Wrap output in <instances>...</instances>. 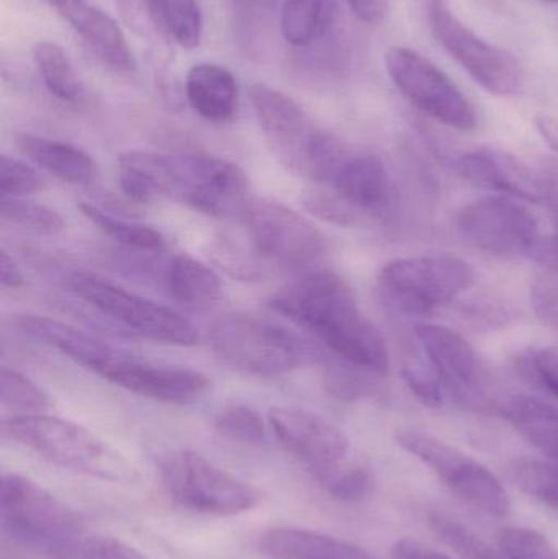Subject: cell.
I'll list each match as a JSON object with an SVG mask.
<instances>
[{"label":"cell","instance_id":"obj_1","mask_svg":"<svg viewBox=\"0 0 558 559\" xmlns=\"http://www.w3.org/2000/svg\"><path fill=\"white\" fill-rule=\"evenodd\" d=\"M271 305L346 364L373 377L389 373V348L382 334L360 311L349 283L334 272H307L292 280L272 296Z\"/></svg>","mask_w":558,"mask_h":559},{"label":"cell","instance_id":"obj_2","mask_svg":"<svg viewBox=\"0 0 558 559\" xmlns=\"http://www.w3.org/2000/svg\"><path fill=\"white\" fill-rule=\"evenodd\" d=\"M120 167L146 180L154 197H166L205 215L241 213L248 203V177L231 160L205 154L130 151L120 157Z\"/></svg>","mask_w":558,"mask_h":559},{"label":"cell","instance_id":"obj_3","mask_svg":"<svg viewBox=\"0 0 558 559\" xmlns=\"http://www.w3.org/2000/svg\"><path fill=\"white\" fill-rule=\"evenodd\" d=\"M209 341L229 367L256 377H281L323 358L310 338L251 314L223 316L210 328Z\"/></svg>","mask_w":558,"mask_h":559},{"label":"cell","instance_id":"obj_4","mask_svg":"<svg viewBox=\"0 0 558 559\" xmlns=\"http://www.w3.org/2000/svg\"><path fill=\"white\" fill-rule=\"evenodd\" d=\"M2 432L62 468L121 485L138 479L130 460L71 420L43 413L19 414L3 420Z\"/></svg>","mask_w":558,"mask_h":559},{"label":"cell","instance_id":"obj_5","mask_svg":"<svg viewBox=\"0 0 558 559\" xmlns=\"http://www.w3.org/2000/svg\"><path fill=\"white\" fill-rule=\"evenodd\" d=\"M249 100L278 160L298 176L320 182L333 159L337 138L314 127L304 108L277 88L251 85Z\"/></svg>","mask_w":558,"mask_h":559},{"label":"cell","instance_id":"obj_6","mask_svg":"<svg viewBox=\"0 0 558 559\" xmlns=\"http://www.w3.org/2000/svg\"><path fill=\"white\" fill-rule=\"evenodd\" d=\"M474 283L472 265L451 252L395 259L377 277L382 298L396 311L413 316L431 314L451 305Z\"/></svg>","mask_w":558,"mask_h":559},{"label":"cell","instance_id":"obj_7","mask_svg":"<svg viewBox=\"0 0 558 559\" xmlns=\"http://www.w3.org/2000/svg\"><path fill=\"white\" fill-rule=\"evenodd\" d=\"M3 531L20 544L59 559L81 540V518L55 495L25 476L3 475L0 486Z\"/></svg>","mask_w":558,"mask_h":559},{"label":"cell","instance_id":"obj_8","mask_svg":"<svg viewBox=\"0 0 558 559\" xmlns=\"http://www.w3.org/2000/svg\"><path fill=\"white\" fill-rule=\"evenodd\" d=\"M167 495L180 508L199 514L231 518L261 502V492L192 450L169 453L161 462Z\"/></svg>","mask_w":558,"mask_h":559},{"label":"cell","instance_id":"obj_9","mask_svg":"<svg viewBox=\"0 0 558 559\" xmlns=\"http://www.w3.org/2000/svg\"><path fill=\"white\" fill-rule=\"evenodd\" d=\"M428 20L439 45L485 92L500 98L523 92L526 78L520 59L468 28L444 0H429Z\"/></svg>","mask_w":558,"mask_h":559},{"label":"cell","instance_id":"obj_10","mask_svg":"<svg viewBox=\"0 0 558 559\" xmlns=\"http://www.w3.org/2000/svg\"><path fill=\"white\" fill-rule=\"evenodd\" d=\"M383 62L396 91L426 117L458 131L478 127L474 104L428 56L408 46H392Z\"/></svg>","mask_w":558,"mask_h":559},{"label":"cell","instance_id":"obj_11","mask_svg":"<svg viewBox=\"0 0 558 559\" xmlns=\"http://www.w3.org/2000/svg\"><path fill=\"white\" fill-rule=\"evenodd\" d=\"M396 442L431 468V472L462 501L494 518L503 519L510 514L511 501L507 489L500 479L477 460L422 430H399Z\"/></svg>","mask_w":558,"mask_h":559},{"label":"cell","instance_id":"obj_12","mask_svg":"<svg viewBox=\"0 0 558 559\" xmlns=\"http://www.w3.org/2000/svg\"><path fill=\"white\" fill-rule=\"evenodd\" d=\"M323 186L334 225L360 226L389 215L395 186L385 163L376 154L347 147Z\"/></svg>","mask_w":558,"mask_h":559},{"label":"cell","instance_id":"obj_13","mask_svg":"<svg viewBox=\"0 0 558 559\" xmlns=\"http://www.w3.org/2000/svg\"><path fill=\"white\" fill-rule=\"evenodd\" d=\"M252 248L261 258L285 269L318 264L327 239L307 218L277 202L252 200L241 212Z\"/></svg>","mask_w":558,"mask_h":559},{"label":"cell","instance_id":"obj_14","mask_svg":"<svg viewBox=\"0 0 558 559\" xmlns=\"http://www.w3.org/2000/svg\"><path fill=\"white\" fill-rule=\"evenodd\" d=\"M71 288L82 301L131 331L174 345H193L199 332L179 312L91 274H75Z\"/></svg>","mask_w":558,"mask_h":559},{"label":"cell","instance_id":"obj_15","mask_svg":"<svg viewBox=\"0 0 558 559\" xmlns=\"http://www.w3.org/2000/svg\"><path fill=\"white\" fill-rule=\"evenodd\" d=\"M415 335L444 390L472 409L498 414L503 400L495 396L490 370L467 338L438 324H419Z\"/></svg>","mask_w":558,"mask_h":559},{"label":"cell","instance_id":"obj_16","mask_svg":"<svg viewBox=\"0 0 558 559\" xmlns=\"http://www.w3.org/2000/svg\"><path fill=\"white\" fill-rule=\"evenodd\" d=\"M462 239L494 255H523L539 246V223L521 200L488 197L462 206L455 216Z\"/></svg>","mask_w":558,"mask_h":559},{"label":"cell","instance_id":"obj_17","mask_svg":"<svg viewBox=\"0 0 558 559\" xmlns=\"http://www.w3.org/2000/svg\"><path fill=\"white\" fill-rule=\"evenodd\" d=\"M278 442L311 476L346 463L349 440L333 424L301 407H275L269 414Z\"/></svg>","mask_w":558,"mask_h":559},{"label":"cell","instance_id":"obj_18","mask_svg":"<svg viewBox=\"0 0 558 559\" xmlns=\"http://www.w3.org/2000/svg\"><path fill=\"white\" fill-rule=\"evenodd\" d=\"M455 170L465 182L491 190L500 197L537 203L547 200L549 183L513 154L491 147H477L461 154Z\"/></svg>","mask_w":558,"mask_h":559},{"label":"cell","instance_id":"obj_19","mask_svg":"<svg viewBox=\"0 0 558 559\" xmlns=\"http://www.w3.org/2000/svg\"><path fill=\"white\" fill-rule=\"evenodd\" d=\"M64 20L108 71L117 74H133L136 71L133 49L110 13L84 2Z\"/></svg>","mask_w":558,"mask_h":559},{"label":"cell","instance_id":"obj_20","mask_svg":"<svg viewBox=\"0 0 558 559\" xmlns=\"http://www.w3.org/2000/svg\"><path fill=\"white\" fill-rule=\"evenodd\" d=\"M186 97L192 110L210 121L226 123L238 110L239 88L231 71L213 62H200L189 69Z\"/></svg>","mask_w":558,"mask_h":559},{"label":"cell","instance_id":"obj_21","mask_svg":"<svg viewBox=\"0 0 558 559\" xmlns=\"http://www.w3.org/2000/svg\"><path fill=\"white\" fill-rule=\"evenodd\" d=\"M259 550L272 559H377L356 545L298 527L265 532L259 540Z\"/></svg>","mask_w":558,"mask_h":559},{"label":"cell","instance_id":"obj_22","mask_svg":"<svg viewBox=\"0 0 558 559\" xmlns=\"http://www.w3.org/2000/svg\"><path fill=\"white\" fill-rule=\"evenodd\" d=\"M16 144L35 166L62 182L92 186L98 179L97 163L72 144L35 134H20Z\"/></svg>","mask_w":558,"mask_h":559},{"label":"cell","instance_id":"obj_23","mask_svg":"<svg viewBox=\"0 0 558 559\" xmlns=\"http://www.w3.org/2000/svg\"><path fill=\"white\" fill-rule=\"evenodd\" d=\"M501 417L508 420L534 449L553 462H558V411L531 396L503 400Z\"/></svg>","mask_w":558,"mask_h":559},{"label":"cell","instance_id":"obj_24","mask_svg":"<svg viewBox=\"0 0 558 559\" xmlns=\"http://www.w3.org/2000/svg\"><path fill=\"white\" fill-rule=\"evenodd\" d=\"M336 20L334 0H285L281 32L294 48H305L323 38Z\"/></svg>","mask_w":558,"mask_h":559},{"label":"cell","instance_id":"obj_25","mask_svg":"<svg viewBox=\"0 0 558 559\" xmlns=\"http://www.w3.org/2000/svg\"><path fill=\"white\" fill-rule=\"evenodd\" d=\"M153 25L183 49L199 48L203 38V16L197 0H144Z\"/></svg>","mask_w":558,"mask_h":559},{"label":"cell","instance_id":"obj_26","mask_svg":"<svg viewBox=\"0 0 558 559\" xmlns=\"http://www.w3.org/2000/svg\"><path fill=\"white\" fill-rule=\"evenodd\" d=\"M167 285L174 298L182 305H212L222 295L218 275L203 262L187 254L174 258L167 272Z\"/></svg>","mask_w":558,"mask_h":559},{"label":"cell","instance_id":"obj_27","mask_svg":"<svg viewBox=\"0 0 558 559\" xmlns=\"http://www.w3.org/2000/svg\"><path fill=\"white\" fill-rule=\"evenodd\" d=\"M33 59L46 88L62 104H78L84 97V85L58 43L41 39L33 46Z\"/></svg>","mask_w":558,"mask_h":559},{"label":"cell","instance_id":"obj_28","mask_svg":"<svg viewBox=\"0 0 558 559\" xmlns=\"http://www.w3.org/2000/svg\"><path fill=\"white\" fill-rule=\"evenodd\" d=\"M79 209L92 225L97 226L104 235H107L114 241L120 242L124 248L141 252H159L164 249L163 236L151 226L115 218V216L102 212L98 206L92 205V203H81Z\"/></svg>","mask_w":558,"mask_h":559},{"label":"cell","instance_id":"obj_29","mask_svg":"<svg viewBox=\"0 0 558 559\" xmlns=\"http://www.w3.org/2000/svg\"><path fill=\"white\" fill-rule=\"evenodd\" d=\"M429 527L461 559H510L501 548L491 547L471 528L441 512L429 515Z\"/></svg>","mask_w":558,"mask_h":559},{"label":"cell","instance_id":"obj_30","mask_svg":"<svg viewBox=\"0 0 558 559\" xmlns=\"http://www.w3.org/2000/svg\"><path fill=\"white\" fill-rule=\"evenodd\" d=\"M314 481L340 502H360L372 495L376 478L366 466L343 465L334 466L328 472L313 476Z\"/></svg>","mask_w":558,"mask_h":559},{"label":"cell","instance_id":"obj_31","mask_svg":"<svg viewBox=\"0 0 558 559\" xmlns=\"http://www.w3.org/2000/svg\"><path fill=\"white\" fill-rule=\"evenodd\" d=\"M513 478L526 495L558 511V462L553 460H518Z\"/></svg>","mask_w":558,"mask_h":559},{"label":"cell","instance_id":"obj_32","mask_svg":"<svg viewBox=\"0 0 558 559\" xmlns=\"http://www.w3.org/2000/svg\"><path fill=\"white\" fill-rule=\"evenodd\" d=\"M0 401L3 407L22 414H39L51 406L48 394L38 384L10 368L0 371Z\"/></svg>","mask_w":558,"mask_h":559},{"label":"cell","instance_id":"obj_33","mask_svg":"<svg viewBox=\"0 0 558 559\" xmlns=\"http://www.w3.org/2000/svg\"><path fill=\"white\" fill-rule=\"evenodd\" d=\"M402 374L406 386L415 394L416 400L425 406L439 407L444 401V384L432 368L425 352H408L402 360Z\"/></svg>","mask_w":558,"mask_h":559},{"label":"cell","instance_id":"obj_34","mask_svg":"<svg viewBox=\"0 0 558 559\" xmlns=\"http://www.w3.org/2000/svg\"><path fill=\"white\" fill-rule=\"evenodd\" d=\"M0 215L13 225L33 229L43 235H56L64 229V219L48 206L28 202L22 197H3L0 199Z\"/></svg>","mask_w":558,"mask_h":559},{"label":"cell","instance_id":"obj_35","mask_svg":"<svg viewBox=\"0 0 558 559\" xmlns=\"http://www.w3.org/2000/svg\"><path fill=\"white\" fill-rule=\"evenodd\" d=\"M215 427L226 439L248 445H261L268 440L264 420L248 406H231L216 416Z\"/></svg>","mask_w":558,"mask_h":559},{"label":"cell","instance_id":"obj_36","mask_svg":"<svg viewBox=\"0 0 558 559\" xmlns=\"http://www.w3.org/2000/svg\"><path fill=\"white\" fill-rule=\"evenodd\" d=\"M498 544L510 559H558L557 548L549 538L531 528H504Z\"/></svg>","mask_w":558,"mask_h":559},{"label":"cell","instance_id":"obj_37","mask_svg":"<svg viewBox=\"0 0 558 559\" xmlns=\"http://www.w3.org/2000/svg\"><path fill=\"white\" fill-rule=\"evenodd\" d=\"M59 559H150L130 545L111 537L81 538Z\"/></svg>","mask_w":558,"mask_h":559},{"label":"cell","instance_id":"obj_38","mask_svg":"<svg viewBox=\"0 0 558 559\" xmlns=\"http://www.w3.org/2000/svg\"><path fill=\"white\" fill-rule=\"evenodd\" d=\"M41 177L22 160L2 154L0 157V192L3 197H25L41 189Z\"/></svg>","mask_w":558,"mask_h":559},{"label":"cell","instance_id":"obj_39","mask_svg":"<svg viewBox=\"0 0 558 559\" xmlns=\"http://www.w3.org/2000/svg\"><path fill=\"white\" fill-rule=\"evenodd\" d=\"M524 368L533 377L537 384L544 388L547 393L553 394L558 400V347L534 348L526 358H524Z\"/></svg>","mask_w":558,"mask_h":559},{"label":"cell","instance_id":"obj_40","mask_svg":"<svg viewBox=\"0 0 558 559\" xmlns=\"http://www.w3.org/2000/svg\"><path fill=\"white\" fill-rule=\"evenodd\" d=\"M534 311L558 332V278H537L531 288Z\"/></svg>","mask_w":558,"mask_h":559},{"label":"cell","instance_id":"obj_41","mask_svg":"<svg viewBox=\"0 0 558 559\" xmlns=\"http://www.w3.org/2000/svg\"><path fill=\"white\" fill-rule=\"evenodd\" d=\"M351 12L367 25H380L389 15V0H346Z\"/></svg>","mask_w":558,"mask_h":559},{"label":"cell","instance_id":"obj_42","mask_svg":"<svg viewBox=\"0 0 558 559\" xmlns=\"http://www.w3.org/2000/svg\"><path fill=\"white\" fill-rule=\"evenodd\" d=\"M392 559H452L449 555L413 538H402L392 548Z\"/></svg>","mask_w":558,"mask_h":559},{"label":"cell","instance_id":"obj_43","mask_svg":"<svg viewBox=\"0 0 558 559\" xmlns=\"http://www.w3.org/2000/svg\"><path fill=\"white\" fill-rule=\"evenodd\" d=\"M547 200H550L554 206V213L557 216V233L547 245H541L536 248V254L539 255L541 261L546 264L554 265L558 271V190L554 183H549V190H547Z\"/></svg>","mask_w":558,"mask_h":559},{"label":"cell","instance_id":"obj_44","mask_svg":"<svg viewBox=\"0 0 558 559\" xmlns=\"http://www.w3.org/2000/svg\"><path fill=\"white\" fill-rule=\"evenodd\" d=\"M0 283H2L3 288L9 289H19L25 285V278H23L19 265L7 252L0 254Z\"/></svg>","mask_w":558,"mask_h":559},{"label":"cell","instance_id":"obj_45","mask_svg":"<svg viewBox=\"0 0 558 559\" xmlns=\"http://www.w3.org/2000/svg\"><path fill=\"white\" fill-rule=\"evenodd\" d=\"M534 123H536L541 138L558 156V118L550 117V115H539Z\"/></svg>","mask_w":558,"mask_h":559},{"label":"cell","instance_id":"obj_46","mask_svg":"<svg viewBox=\"0 0 558 559\" xmlns=\"http://www.w3.org/2000/svg\"><path fill=\"white\" fill-rule=\"evenodd\" d=\"M41 2L51 7V9L56 10L62 19H66V16L71 15L75 9H79L85 0H41Z\"/></svg>","mask_w":558,"mask_h":559},{"label":"cell","instance_id":"obj_47","mask_svg":"<svg viewBox=\"0 0 558 559\" xmlns=\"http://www.w3.org/2000/svg\"><path fill=\"white\" fill-rule=\"evenodd\" d=\"M246 3H251V5L259 7V9H271V7L275 5L277 0H245Z\"/></svg>","mask_w":558,"mask_h":559},{"label":"cell","instance_id":"obj_48","mask_svg":"<svg viewBox=\"0 0 558 559\" xmlns=\"http://www.w3.org/2000/svg\"><path fill=\"white\" fill-rule=\"evenodd\" d=\"M543 2H547V3H558V0H543Z\"/></svg>","mask_w":558,"mask_h":559}]
</instances>
